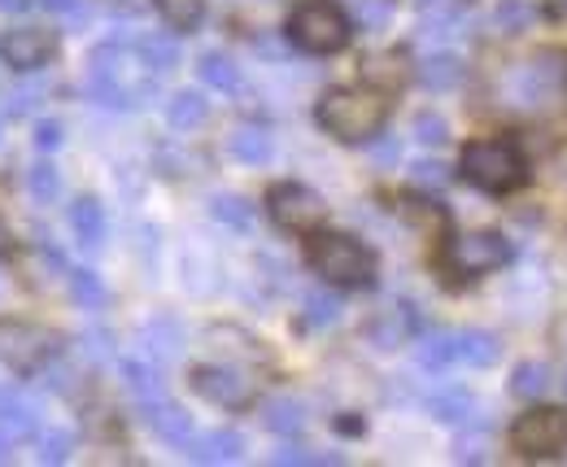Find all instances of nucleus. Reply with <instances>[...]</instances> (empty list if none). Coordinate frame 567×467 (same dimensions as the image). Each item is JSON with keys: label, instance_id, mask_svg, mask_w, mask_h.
<instances>
[{"label": "nucleus", "instance_id": "obj_23", "mask_svg": "<svg viewBox=\"0 0 567 467\" xmlns=\"http://www.w3.org/2000/svg\"><path fill=\"white\" fill-rule=\"evenodd\" d=\"M205 118H210V100L201 93H192V88H184V93H175L167 100V123L175 131H196Z\"/></svg>", "mask_w": 567, "mask_h": 467}, {"label": "nucleus", "instance_id": "obj_16", "mask_svg": "<svg viewBox=\"0 0 567 467\" xmlns=\"http://www.w3.org/2000/svg\"><path fill=\"white\" fill-rule=\"evenodd\" d=\"M71 227H75V236H79L84 250H100V245H105V232H109L105 205H100L96 197H79V201L71 205Z\"/></svg>", "mask_w": 567, "mask_h": 467}, {"label": "nucleus", "instance_id": "obj_32", "mask_svg": "<svg viewBox=\"0 0 567 467\" xmlns=\"http://www.w3.org/2000/svg\"><path fill=\"white\" fill-rule=\"evenodd\" d=\"M26 188H31V197H35L40 205H49V201L62 197V171H57L53 162H35V167L26 171Z\"/></svg>", "mask_w": 567, "mask_h": 467}, {"label": "nucleus", "instance_id": "obj_1", "mask_svg": "<svg viewBox=\"0 0 567 467\" xmlns=\"http://www.w3.org/2000/svg\"><path fill=\"white\" fill-rule=\"evenodd\" d=\"M158 88V75L145 66L136 44H100L88 57V96L105 109H140Z\"/></svg>", "mask_w": 567, "mask_h": 467}, {"label": "nucleus", "instance_id": "obj_45", "mask_svg": "<svg viewBox=\"0 0 567 467\" xmlns=\"http://www.w3.org/2000/svg\"><path fill=\"white\" fill-rule=\"evenodd\" d=\"M9 250H13V236H9V223H4V219H0V258H4V254H9Z\"/></svg>", "mask_w": 567, "mask_h": 467}, {"label": "nucleus", "instance_id": "obj_29", "mask_svg": "<svg viewBox=\"0 0 567 467\" xmlns=\"http://www.w3.org/2000/svg\"><path fill=\"white\" fill-rule=\"evenodd\" d=\"M66 280H71L75 306H84V310H105V306H109V288H105V280H100L96 272L79 267V272H66Z\"/></svg>", "mask_w": 567, "mask_h": 467}, {"label": "nucleus", "instance_id": "obj_17", "mask_svg": "<svg viewBox=\"0 0 567 467\" xmlns=\"http://www.w3.org/2000/svg\"><path fill=\"white\" fill-rule=\"evenodd\" d=\"M419 84L432 88V93H446V88H459L463 84V57L459 53H432L419 62Z\"/></svg>", "mask_w": 567, "mask_h": 467}, {"label": "nucleus", "instance_id": "obj_8", "mask_svg": "<svg viewBox=\"0 0 567 467\" xmlns=\"http://www.w3.org/2000/svg\"><path fill=\"white\" fill-rule=\"evenodd\" d=\"M511 450L524 459H559L567 450V411L564 406H533L511 428Z\"/></svg>", "mask_w": 567, "mask_h": 467}, {"label": "nucleus", "instance_id": "obj_38", "mask_svg": "<svg viewBox=\"0 0 567 467\" xmlns=\"http://www.w3.org/2000/svg\"><path fill=\"white\" fill-rule=\"evenodd\" d=\"M484 437H489V424L475 428V433H463V437L454 442V459H459V464H480V459H484Z\"/></svg>", "mask_w": 567, "mask_h": 467}, {"label": "nucleus", "instance_id": "obj_21", "mask_svg": "<svg viewBox=\"0 0 567 467\" xmlns=\"http://www.w3.org/2000/svg\"><path fill=\"white\" fill-rule=\"evenodd\" d=\"M122 384H127V393H131L140 406L167 397V384H162L158 368H149V363H140V359H127V363H122Z\"/></svg>", "mask_w": 567, "mask_h": 467}, {"label": "nucleus", "instance_id": "obj_35", "mask_svg": "<svg viewBox=\"0 0 567 467\" xmlns=\"http://www.w3.org/2000/svg\"><path fill=\"white\" fill-rule=\"evenodd\" d=\"M415 140H419V145H446V140H450L446 118H441V114H432V109L415 114Z\"/></svg>", "mask_w": 567, "mask_h": 467}, {"label": "nucleus", "instance_id": "obj_28", "mask_svg": "<svg viewBox=\"0 0 567 467\" xmlns=\"http://www.w3.org/2000/svg\"><path fill=\"white\" fill-rule=\"evenodd\" d=\"M136 49H140V57L153 75H171L180 66V44L167 40V35H145V40H136Z\"/></svg>", "mask_w": 567, "mask_h": 467}, {"label": "nucleus", "instance_id": "obj_46", "mask_svg": "<svg viewBox=\"0 0 567 467\" xmlns=\"http://www.w3.org/2000/svg\"><path fill=\"white\" fill-rule=\"evenodd\" d=\"M564 389H567V380H564Z\"/></svg>", "mask_w": 567, "mask_h": 467}, {"label": "nucleus", "instance_id": "obj_31", "mask_svg": "<svg viewBox=\"0 0 567 467\" xmlns=\"http://www.w3.org/2000/svg\"><path fill=\"white\" fill-rule=\"evenodd\" d=\"M533 18H537V9H533L528 0H502V4L493 9V26H498L502 35L528 31V26H533Z\"/></svg>", "mask_w": 567, "mask_h": 467}, {"label": "nucleus", "instance_id": "obj_18", "mask_svg": "<svg viewBox=\"0 0 567 467\" xmlns=\"http://www.w3.org/2000/svg\"><path fill=\"white\" fill-rule=\"evenodd\" d=\"M140 346H145L153 359H175L180 346H184V328H180L175 319L158 315V319H149V323L140 328Z\"/></svg>", "mask_w": 567, "mask_h": 467}, {"label": "nucleus", "instance_id": "obj_3", "mask_svg": "<svg viewBox=\"0 0 567 467\" xmlns=\"http://www.w3.org/2000/svg\"><path fill=\"white\" fill-rule=\"evenodd\" d=\"M306 263H310V272L319 280L332 284V288L359 293V288L376 284V254L350 232H323V227L310 232L306 236Z\"/></svg>", "mask_w": 567, "mask_h": 467}, {"label": "nucleus", "instance_id": "obj_11", "mask_svg": "<svg viewBox=\"0 0 567 467\" xmlns=\"http://www.w3.org/2000/svg\"><path fill=\"white\" fill-rule=\"evenodd\" d=\"M57 53V40L53 31H40V26H9L0 35V62L18 75H35L49 57Z\"/></svg>", "mask_w": 567, "mask_h": 467}, {"label": "nucleus", "instance_id": "obj_19", "mask_svg": "<svg viewBox=\"0 0 567 467\" xmlns=\"http://www.w3.org/2000/svg\"><path fill=\"white\" fill-rule=\"evenodd\" d=\"M415 359L424 372H446L459 359V332H428L415 346Z\"/></svg>", "mask_w": 567, "mask_h": 467}, {"label": "nucleus", "instance_id": "obj_6", "mask_svg": "<svg viewBox=\"0 0 567 467\" xmlns=\"http://www.w3.org/2000/svg\"><path fill=\"white\" fill-rule=\"evenodd\" d=\"M62 359V337L31 319H0V363L18 375H40Z\"/></svg>", "mask_w": 567, "mask_h": 467}, {"label": "nucleus", "instance_id": "obj_2", "mask_svg": "<svg viewBox=\"0 0 567 467\" xmlns=\"http://www.w3.org/2000/svg\"><path fill=\"white\" fill-rule=\"evenodd\" d=\"M314 123L341 145H367L388 123V100L379 88H332L319 96Z\"/></svg>", "mask_w": 567, "mask_h": 467}, {"label": "nucleus", "instance_id": "obj_10", "mask_svg": "<svg viewBox=\"0 0 567 467\" xmlns=\"http://www.w3.org/2000/svg\"><path fill=\"white\" fill-rule=\"evenodd\" d=\"M189 384L196 397H205L210 406H223V411H249L258 397L254 380L232 363H196L189 372Z\"/></svg>", "mask_w": 567, "mask_h": 467}, {"label": "nucleus", "instance_id": "obj_15", "mask_svg": "<svg viewBox=\"0 0 567 467\" xmlns=\"http://www.w3.org/2000/svg\"><path fill=\"white\" fill-rule=\"evenodd\" d=\"M227 153H232L236 162H245V167H267L271 153H276V140H271L267 127L245 123V127H236V131L227 136Z\"/></svg>", "mask_w": 567, "mask_h": 467}, {"label": "nucleus", "instance_id": "obj_7", "mask_svg": "<svg viewBox=\"0 0 567 467\" xmlns=\"http://www.w3.org/2000/svg\"><path fill=\"white\" fill-rule=\"evenodd\" d=\"M267 214L280 232L292 236H310L323 227L328 219V201L314 192L310 184H297V180H280V184L267 188Z\"/></svg>", "mask_w": 567, "mask_h": 467}, {"label": "nucleus", "instance_id": "obj_27", "mask_svg": "<svg viewBox=\"0 0 567 467\" xmlns=\"http://www.w3.org/2000/svg\"><path fill=\"white\" fill-rule=\"evenodd\" d=\"M153 9H158L162 22H167L171 31H180V35L196 31L201 18H205V0H153Z\"/></svg>", "mask_w": 567, "mask_h": 467}, {"label": "nucleus", "instance_id": "obj_39", "mask_svg": "<svg viewBox=\"0 0 567 467\" xmlns=\"http://www.w3.org/2000/svg\"><path fill=\"white\" fill-rule=\"evenodd\" d=\"M410 180L419 188H446V167L441 162H432V158H424V162H415L410 167Z\"/></svg>", "mask_w": 567, "mask_h": 467}, {"label": "nucleus", "instance_id": "obj_36", "mask_svg": "<svg viewBox=\"0 0 567 467\" xmlns=\"http://www.w3.org/2000/svg\"><path fill=\"white\" fill-rule=\"evenodd\" d=\"M276 464L280 467H323V464H345V459H341V455H314V450L288 446V450H276Z\"/></svg>", "mask_w": 567, "mask_h": 467}, {"label": "nucleus", "instance_id": "obj_4", "mask_svg": "<svg viewBox=\"0 0 567 467\" xmlns=\"http://www.w3.org/2000/svg\"><path fill=\"white\" fill-rule=\"evenodd\" d=\"M459 176L489 197H506L528 184V158L515 140H472L459 158Z\"/></svg>", "mask_w": 567, "mask_h": 467}, {"label": "nucleus", "instance_id": "obj_25", "mask_svg": "<svg viewBox=\"0 0 567 467\" xmlns=\"http://www.w3.org/2000/svg\"><path fill=\"white\" fill-rule=\"evenodd\" d=\"M263 424L276 433V437H297L306 428V406L297 397H271L263 406Z\"/></svg>", "mask_w": 567, "mask_h": 467}, {"label": "nucleus", "instance_id": "obj_5", "mask_svg": "<svg viewBox=\"0 0 567 467\" xmlns=\"http://www.w3.org/2000/svg\"><path fill=\"white\" fill-rule=\"evenodd\" d=\"M284 35L292 49H301L310 57H332L354 40V22L336 0H301L288 13Z\"/></svg>", "mask_w": 567, "mask_h": 467}, {"label": "nucleus", "instance_id": "obj_20", "mask_svg": "<svg viewBox=\"0 0 567 467\" xmlns=\"http://www.w3.org/2000/svg\"><path fill=\"white\" fill-rule=\"evenodd\" d=\"M196 75H201V84L214 88V93H236V88H240V66H236L227 53H201V57H196Z\"/></svg>", "mask_w": 567, "mask_h": 467}, {"label": "nucleus", "instance_id": "obj_43", "mask_svg": "<svg viewBox=\"0 0 567 467\" xmlns=\"http://www.w3.org/2000/svg\"><path fill=\"white\" fill-rule=\"evenodd\" d=\"M13 446H18V437L0 428V464H9V459H13Z\"/></svg>", "mask_w": 567, "mask_h": 467}, {"label": "nucleus", "instance_id": "obj_33", "mask_svg": "<svg viewBox=\"0 0 567 467\" xmlns=\"http://www.w3.org/2000/svg\"><path fill=\"white\" fill-rule=\"evenodd\" d=\"M71 450H75V433H66V428H49V433H40V450H35V459H40V464H66V459H71Z\"/></svg>", "mask_w": 567, "mask_h": 467}, {"label": "nucleus", "instance_id": "obj_37", "mask_svg": "<svg viewBox=\"0 0 567 467\" xmlns=\"http://www.w3.org/2000/svg\"><path fill=\"white\" fill-rule=\"evenodd\" d=\"M31 140H35V149H40V153H57V149L66 145V127H62L57 118H40Z\"/></svg>", "mask_w": 567, "mask_h": 467}, {"label": "nucleus", "instance_id": "obj_40", "mask_svg": "<svg viewBox=\"0 0 567 467\" xmlns=\"http://www.w3.org/2000/svg\"><path fill=\"white\" fill-rule=\"evenodd\" d=\"M35 4H44L49 13H62V18H88V9H84V0H35Z\"/></svg>", "mask_w": 567, "mask_h": 467}, {"label": "nucleus", "instance_id": "obj_13", "mask_svg": "<svg viewBox=\"0 0 567 467\" xmlns=\"http://www.w3.org/2000/svg\"><path fill=\"white\" fill-rule=\"evenodd\" d=\"M192 464H236L245 455V437L232 428H214V433H192V442L184 446Z\"/></svg>", "mask_w": 567, "mask_h": 467}, {"label": "nucleus", "instance_id": "obj_22", "mask_svg": "<svg viewBox=\"0 0 567 467\" xmlns=\"http://www.w3.org/2000/svg\"><path fill=\"white\" fill-rule=\"evenodd\" d=\"M472 411H475V402L468 389H437V393L428 397V415H432L437 424H468Z\"/></svg>", "mask_w": 567, "mask_h": 467}, {"label": "nucleus", "instance_id": "obj_12", "mask_svg": "<svg viewBox=\"0 0 567 467\" xmlns=\"http://www.w3.org/2000/svg\"><path fill=\"white\" fill-rule=\"evenodd\" d=\"M415 332H419V310H415V306H393V310H384V315H376V319L367 323V341H372L376 350H397V346H406Z\"/></svg>", "mask_w": 567, "mask_h": 467}, {"label": "nucleus", "instance_id": "obj_30", "mask_svg": "<svg viewBox=\"0 0 567 467\" xmlns=\"http://www.w3.org/2000/svg\"><path fill=\"white\" fill-rule=\"evenodd\" d=\"M546 389H550V368H546V363H537V359H528V363H520V368L511 372V393H515V397H524V402L542 397Z\"/></svg>", "mask_w": 567, "mask_h": 467}, {"label": "nucleus", "instance_id": "obj_41", "mask_svg": "<svg viewBox=\"0 0 567 467\" xmlns=\"http://www.w3.org/2000/svg\"><path fill=\"white\" fill-rule=\"evenodd\" d=\"M336 433H345V437H363V433H367V424H363V420H354V415H341V420H336Z\"/></svg>", "mask_w": 567, "mask_h": 467}, {"label": "nucleus", "instance_id": "obj_44", "mask_svg": "<svg viewBox=\"0 0 567 467\" xmlns=\"http://www.w3.org/2000/svg\"><path fill=\"white\" fill-rule=\"evenodd\" d=\"M35 0H0V13H22V9H31Z\"/></svg>", "mask_w": 567, "mask_h": 467}, {"label": "nucleus", "instance_id": "obj_34", "mask_svg": "<svg viewBox=\"0 0 567 467\" xmlns=\"http://www.w3.org/2000/svg\"><path fill=\"white\" fill-rule=\"evenodd\" d=\"M306 323H336L341 319V297H332V293H306Z\"/></svg>", "mask_w": 567, "mask_h": 467}, {"label": "nucleus", "instance_id": "obj_26", "mask_svg": "<svg viewBox=\"0 0 567 467\" xmlns=\"http://www.w3.org/2000/svg\"><path fill=\"white\" fill-rule=\"evenodd\" d=\"M459 359L472 368H493L502 359V341L484 328H468V332H459Z\"/></svg>", "mask_w": 567, "mask_h": 467}, {"label": "nucleus", "instance_id": "obj_24", "mask_svg": "<svg viewBox=\"0 0 567 467\" xmlns=\"http://www.w3.org/2000/svg\"><path fill=\"white\" fill-rule=\"evenodd\" d=\"M210 219L232 227V232H249L254 227V205L240 192H214L210 197Z\"/></svg>", "mask_w": 567, "mask_h": 467}, {"label": "nucleus", "instance_id": "obj_42", "mask_svg": "<svg viewBox=\"0 0 567 467\" xmlns=\"http://www.w3.org/2000/svg\"><path fill=\"white\" fill-rule=\"evenodd\" d=\"M372 158H376V162H397V145H393V140H384V145L372 149Z\"/></svg>", "mask_w": 567, "mask_h": 467}, {"label": "nucleus", "instance_id": "obj_9", "mask_svg": "<svg viewBox=\"0 0 567 467\" xmlns=\"http://www.w3.org/2000/svg\"><path fill=\"white\" fill-rule=\"evenodd\" d=\"M441 258L459 280H480V276L502 272L511 263V241L502 232H463L446 245Z\"/></svg>", "mask_w": 567, "mask_h": 467}, {"label": "nucleus", "instance_id": "obj_14", "mask_svg": "<svg viewBox=\"0 0 567 467\" xmlns=\"http://www.w3.org/2000/svg\"><path fill=\"white\" fill-rule=\"evenodd\" d=\"M145 424H149L153 437H162L167 446H189L192 442V415L184 406L167 402V397H158V402L145 406Z\"/></svg>", "mask_w": 567, "mask_h": 467}]
</instances>
